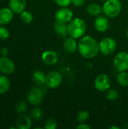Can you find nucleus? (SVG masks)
I'll return each mask as SVG.
<instances>
[{
    "instance_id": "1",
    "label": "nucleus",
    "mask_w": 128,
    "mask_h": 129,
    "mask_svg": "<svg viewBox=\"0 0 128 129\" xmlns=\"http://www.w3.org/2000/svg\"><path fill=\"white\" fill-rule=\"evenodd\" d=\"M78 50L83 57L91 59L95 57L100 51L99 43L90 36H82L78 42Z\"/></svg>"
},
{
    "instance_id": "2",
    "label": "nucleus",
    "mask_w": 128,
    "mask_h": 129,
    "mask_svg": "<svg viewBox=\"0 0 128 129\" xmlns=\"http://www.w3.org/2000/svg\"><path fill=\"white\" fill-rule=\"evenodd\" d=\"M87 29V25L85 21L79 17L72 19L68 23L67 31L68 35L74 39L81 38Z\"/></svg>"
},
{
    "instance_id": "3",
    "label": "nucleus",
    "mask_w": 128,
    "mask_h": 129,
    "mask_svg": "<svg viewBox=\"0 0 128 129\" xmlns=\"http://www.w3.org/2000/svg\"><path fill=\"white\" fill-rule=\"evenodd\" d=\"M121 11V3L120 0H106L103 6V12L110 18L115 17Z\"/></svg>"
},
{
    "instance_id": "4",
    "label": "nucleus",
    "mask_w": 128,
    "mask_h": 129,
    "mask_svg": "<svg viewBox=\"0 0 128 129\" xmlns=\"http://www.w3.org/2000/svg\"><path fill=\"white\" fill-rule=\"evenodd\" d=\"M46 88L45 87H42L41 85L39 87H33L28 92L26 98L30 104L37 106L42 102L43 98L46 94Z\"/></svg>"
},
{
    "instance_id": "5",
    "label": "nucleus",
    "mask_w": 128,
    "mask_h": 129,
    "mask_svg": "<svg viewBox=\"0 0 128 129\" xmlns=\"http://www.w3.org/2000/svg\"><path fill=\"white\" fill-rule=\"evenodd\" d=\"M63 82V76L57 71H51L46 75L45 85L47 88L54 89L58 88Z\"/></svg>"
},
{
    "instance_id": "6",
    "label": "nucleus",
    "mask_w": 128,
    "mask_h": 129,
    "mask_svg": "<svg viewBox=\"0 0 128 129\" xmlns=\"http://www.w3.org/2000/svg\"><path fill=\"white\" fill-rule=\"evenodd\" d=\"M116 47H117L116 42L112 37H106L103 39L99 43L100 51L105 55H109L112 54L115 51Z\"/></svg>"
},
{
    "instance_id": "7",
    "label": "nucleus",
    "mask_w": 128,
    "mask_h": 129,
    "mask_svg": "<svg viewBox=\"0 0 128 129\" xmlns=\"http://www.w3.org/2000/svg\"><path fill=\"white\" fill-rule=\"evenodd\" d=\"M114 67L118 72L127 71L128 70V53L121 51L118 53L113 60Z\"/></svg>"
},
{
    "instance_id": "8",
    "label": "nucleus",
    "mask_w": 128,
    "mask_h": 129,
    "mask_svg": "<svg viewBox=\"0 0 128 129\" xmlns=\"http://www.w3.org/2000/svg\"><path fill=\"white\" fill-rule=\"evenodd\" d=\"M111 85L109 77L106 74H100L94 81V86L99 91H107Z\"/></svg>"
},
{
    "instance_id": "9",
    "label": "nucleus",
    "mask_w": 128,
    "mask_h": 129,
    "mask_svg": "<svg viewBox=\"0 0 128 129\" xmlns=\"http://www.w3.org/2000/svg\"><path fill=\"white\" fill-rule=\"evenodd\" d=\"M14 63L7 57H0V72L3 74H11L14 72Z\"/></svg>"
},
{
    "instance_id": "10",
    "label": "nucleus",
    "mask_w": 128,
    "mask_h": 129,
    "mask_svg": "<svg viewBox=\"0 0 128 129\" xmlns=\"http://www.w3.org/2000/svg\"><path fill=\"white\" fill-rule=\"evenodd\" d=\"M73 17V12L69 8L66 7H63L60 8L55 14V19L56 20L61 21L63 23H69L70 20H72Z\"/></svg>"
},
{
    "instance_id": "11",
    "label": "nucleus",
    "mask_w": 128,
    "mask_h": 129,
    "mask_svg": "<svg viewBox=\"0 0 128 129\" xmlns=\"http://www.w3.org/2000/svg\"><path fill=\"white\" fill-rule=\"evenodd\" d=\"M94 27L98 32L100 33L106 31L109 27V21L108 17L101 15L97 16L94 21Z\"/></svg>"
},
{
    "instance_id": "12",
    "label": "nucleus",
    "mask_w": 128,
    "mask_h": 129,
    "mask_svg": "<svg viewBox=\"0 0 128 129\" xmlns=\"http://www.w3.org/2000/svg\"><path fill=\"white\" fill-rule=\"evenodd\" d=\"M32 125L31 117L25 113L20 114L16 119V127L18 129H29Z\"/></svg>"
},
{
    "instance_id": "13",
    "label": "nucleus",
    "mask_w": 128,
    "mask_h": 129,
    "mask_svg": "<svg viewBox=\"0 0 128 129\" xmlns=\"http://www.w3.org/2000/svg\"><path fill=\"white\" fill-rule=\"evenodd\" d=\"M41 60L47 65H54L57 62L58 56L55 51L51 50H48L42 53Z\"/></svg>"
},
{
    "instance_id": "14",
    "label": "nucleus",
    "mask_w": 128,
    "mask_h": 129,
    "mask_svg": "<svg viewBox=\"0 0 128 129\" xmlns=\"http://www.w3.org/2000/svg\"><path fill=\"white\" fill-rule=\"evenodd\" d=\"M14 12L10 8H0V25H6L9 23L14 17Z\"/></svg>"
},
{
    "instance_id": "15",
    "label": "nucleus",
    "mask_w": 128,
    "mask_h": 129,
    "mask_svg": "<svg viewBox=\"0 0 128 129\" xmlns=\"http://www.w3.org/2000/svg\"><path fill=\"white\" fill-rule=\"evenodd\" d=\"M8 5L14 13L20 14L26 7V0H9Z\"/></svg>"
},
{
    "instance_id": "16",
    "label": "nucleus",
    "mask_w": 128,
    "mask_h": 129,
    "mask_svg": "<svg viewBox=\"0 0 128 129\" xmlns=\"http://www.w3.org/2000/svg\"><path fill=\"white\" fill-rule=\"evenodd\" d=\"M53 28H54L55 33L58 36H60V38H66V36L68 34L66 23H63L61 21L56 20V22L54 23Z\"/></svg>"
},
{
    "instance_id": "17",
    "label": "nucleus",
    "mask_w": 128,
    "mask_h": 129,
    "mask_svg": "<svg viewBox=\"0 0 128 129\" xmlns=\"http://www.w3.org/2000/svg\"><path fill=\"white\" fill-rule=\"evenodd\" d=\"M63 48L68 53H74L78 49V43L75 41V39L70 36L69 38H65Z\"/></svg>"
},
{
    "instance_id": "18",
    "label": "nucleus",
    "mask_w": 128,
    "mask_h": 129,
    "mask_svg": "<svg viewBox=\"0 0 128 129\" xmlns=\"http://www.w3.org/2000/svg\"><path fill=\"white\" fill-rule=\"evenodd\" d=\"M45 78L46 75L41 70H36L32 74V81L38 86H41L45 84Z\"/></svg>"
},
{
    "instance_id": "19",
    "label": "nucleus",
    "mask_w": 128,
    "mask_h": 129,
    "mask_svg": "<svg viewBox=\"0 0 128 129\" xmlns=\"http://www.w3.org/2000/svg\"><path fill=\"white\" fill-rule=\"evenodd\" d=\"M87 11L90 15L97 17L103 12V7L98 4L92 3L87 7Z\"/></svg>"
},
{
    "instance_id": "20",
    "label": "nucleus",
    "mask_w": 128,
    "mask_h": 129,
    "mask_svg": "<svg viewBox=\"0 0 128 129\" xmlns=\"http://www.w3.org/2000/svg\"><path fill=\"white\" fill-rule=\"evenodd\" d=\"M11 82L5 76H0V94H5L10 88Z\"/></svg>"
},
{
    "instance_id": "21",
    "label": "nucleus",
    "mask_w": 128,
    "mask_h": 129,
    "mask_svg": "<svg viewBox=\"0 0 128 129\" xmlns=\"http://www.w3.org/2000/svg\"><path fill=\"white\" fill-rule=\"evenodd\" d=\"M117 82L118 83L123 87L128 86V73L126 71L119 72L117 75Z\"/></svg>"
},
{
    "instance_id": "22",
    "label": "nucleus",
    "mask_w": 128,
    "mask_h": 129,
    "mask_svg": "<svg viewBox=\"0 0 128 129\" xmlns=\"http://www.w3.org/2000/svg\"><path fill=\"white\" fill-rule=\"evenodd\" d=\"M20 19L24 23L29 24L33 20V15L30 11L24 10L23 12L20 13Z\"/></svg>"
},
{
    "instance_id": "23",
    "label": "nucleus",
    "mask_w": 128,
    "mask_h": 129,
    "mask_svg": "<svg viewBox=\"0 0 128 129\" xmlns=\"http://www.w3.org/2000/svg\"><path fill=\"white\" fill-rule=\"evenodd\" d=\"M42 116H43L42 111L38 107L34 108L31 111V113H30V117H31V119H32L33 120H35V121L41 120L42 119Z\"/></svg>"
},
{
    "instance_id": "24",
    "label": "nucleus",
    "mask_w": 128,
    "mask_h": 129,
    "mask_svg": "<svg viewBox=\"0 0 128 129\" xmlns=\"http://www.w3.org/2000/svg\"><path fill=\"white\" fill-rule=\"evenodd\" d=\"M27 110V105H26V103L25 101H19L15 107H14V110L18 114H22V113H24Z\"/></svg>"
},
{
    "instance_id": "25",
    "label": "nucleus",
    "mask_w": 128,
    "mask_h": 129,
    "mask_svg": "<svg viewBox=\"0 0 128 129\" xmlns=\"http://www.w3.org/2000/svg\"><path fill=\"white\" fill-rule=\"evenodd\" d=\"M88 118H89V113L85 110H81L77 114L76 120H77L78 122L82 123V122L87 121L88 119Z\"/></svg>"
},
{
    "instance_id": "26",
    "label": "nucleus",
    "mask_w": 128,
    "mask_h": 129,
    "mask_svg": "<svg viewBox=\"0 0 128 129\" xmlns=\"http://www.w3.org/2000/svg\"><path fill=\"white\" fill-rule=\"evenodd\" d=\"M106 98L110 101H115L118 98V92L115 89H109L106 93Z\"/></svg>"
},
{
    "instance_id": "27",
    "label": "nucleus",
    "mask_w": 128,
    "mask_h": 129,
    "mask_svg": "<svg viewBox=\"0 0 128 129\" xmlns=\"http://www.w3.org/2000/svg\"><path fill=\"white\" fill-rule=\"evenodd\" d=\"M10 33L8 29L4 26H0V40H6L9 38Z\"/></svg>"
},
{
    "instance_id": "28",
    "label": "nucleus",
    "mask_w": 128,
    "mask_h": 129,
    "mask_svg": "<svg viewBox=\"0 0 128 129\" xmlns=\"http://www.w3.org/2000/svg\"><path fill=\"white\" fill-rule=\"evenodd\" d=\"M57 128V123L53 119H48L45 124V128L46 129H56Z\"/></svg>"
},
{
    "instance_id": "29",
    "label": "nucleus",
    "mask_w": 128,
    "mask_h": 129,
    "mask_svg": "<svg viewBox=\"0 0 128 129\" xmlns=\"http://www.w3.org/2000/svg\"><path fill=\"white\" fill-rule=\"evenodd\" d=\"M54 2L60 8L67 7L72 3V0H54Z\"/></svg>"
},
{
    "instance_id": "30",
    "label": "nucleus",
    "mask_w": 128,
    "mask_h": 129,
    "mask_svg": "<svg viewBox=\"0 0 128 129\" xmlns=\"http://www.w3.org/2000/svg\"><path fill=\"white\" fill-rule=\"evenodd\" d=\"M85 2V0H72V4L76 7L82 6Z\"/></svg>"
},
{
    "instance_id": "31",
    "label": "nucleus",
    "mask_w": 128,
    "mask_h": 129,
    "mask_svg": "<svg viewBox=\"0 0 128 129\" xmlns=\"http://www.w3.org/2000/svg\"><path fill=\"white\" fill-rule=\"evenodd\" d=\"M8 54V50L7 48L3 47L0 49V54L2 55V57H6Z\"/></svg>"
},
{
    "instance_id": "32",
    "label": "nucleus",
    "mask_w": 128,
    "mask_h": 129,
    "mask_svg": "<svg viewBox=\"0 0 128 129\" xmlns=\"http://www.w3.org/2000/svg\"><path fill=\"white\" fill-rule=\"evenodd\" d=\"M76 128H77L78 129H90L91 128V127H90L88 125L85 124V123H81V124L78 125Z\"/></svg>"
},
{
    "instance_id": "33",
    "label": "nucleus",
    "mask_w": 128,
    "mask_h": 129,
    "mask_svg": "<svg viewBox=\"0 0 128 129\" xmlns=\"http://www.w3.org/2000/svg\"><path fill=\"white\" fill-rule=\"evenodd\" d=\"M109 128L110 129H120L119 127H118V126H115V125H113V126H110L109 127Z\"/></svg>"
},
{
    "instance_id": "34",
    "label": "nucleus",
    "mask_w": 128,
    "mask_h": 129,
    "mask_svg": "<svg viewBox=\"0 0 128 129\" xmlns=\"http://www.w3.org/2000/svg\"><path fill=\"white\" fill-rule=\"evenodd\" d=\"M127 38H128V29H127Z\"/></svg>"
},
{
    "instance_id": "35",
    "label": "nucleus",
    "mask_w": 128,
    "mask_h": 129,
    "mask_svg": "<svg viewBox=\"0 0 128 129\" xmlns=\"http://www.w3.org/2000/svg\"><path fill=\"white\" fill-rule=\"evenodd\" d=\"M100 1H106V0H100Z\"/></svg>"
}]
</instances>
